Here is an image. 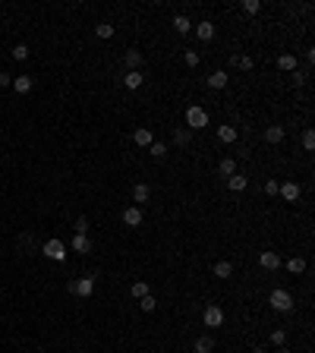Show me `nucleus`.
I'll list each match as a JSON object with an SVG mask.
<instances>
[{"mask_svg":"<svg viewBox=\"0 0 315 353\" xmlns=\"http://www.w3.org/2000/svg\"><path fill=\"white\" fill-rule=\"evenodd\" d=\"M268 303H271V309H274V312H293V306H296L293 293H290V290H284V287L271 290V297H268Z\"/></svg>","mask_w":315,"mask_h":353,"instance_id":"obj_1","label":"nucleus"},{"mask_svg":"<svg viewBox=\"0 0 315 353\" xmlns=\"http://www.w3.org/2000/svg\"><path fill=\"white\" fill-rule=\"evenodd\" d=\"M208 126V111L199 108V104H192V108H186V129H205Z\"/></svg>","mask_w":315,"mask_h":353,"instance_id":"obj_2","label":"nucleus"},{"mask_svg":"<svg viewBox=\"0 0 315 353\" xmlns=\"http://www.w3.org/2000/svg\"><path fill=\"white\" fill-rule=\"evenodd\" d=\"M69 293L88 300L91 293H95V275H85V278H79V281H69Z\"/></svg>","mask_w":315,"mask_h":353,"instance_id":"obj_3","label":"nucleus"},{"mask_svg":"<svg viewBox=\"0 0 315 353\" xmlns=\"http://www.w3.org/2000/svg\"><path fill=\"white\" fill-rule=\"evenodd\" d=\"M41 252H44V258H51V262H63L69 249H66L63 240H48V243L41 246Z\"/></svg>","mask_w":315,"mask_h":353,"instance_id":"obj_4","label":"nucleus"},{"mask_svg":"<svg viewBox=\"0 0 315 353\" xmlns=\"http://www.w3.org/2000/svg\"><path fill=\"white\" fill-rule=\"evenodd\" d=\"M202 322H205V328H221L224 325V309L221 306H205V312H202Z\"/></svg>","mask_w":315,"mask_h":353,"instance_id":"obj_5","label":"nucleus"},{"mask_svg":"<svg viewBox=\"0 0 315 353\" xmlns=\"http://www.w3.org/2000/svg\"><path fill=\"white\" fill-rule=\"evenodd\" d=\"M277 193H281V199H284V202H296V199H299V183L287 180V183H281V186H277Z\"/></svg>","mask_w":315,"mask_h":353,"instance_id":"obj_6","label":"nucleus"},{"mask_svg":"<svg viewBox=\"0 0 315 353\" xmlns=\"http://www.w3.org/2000/svg\"><path fill=\"white\" fill-rule=\"evenodd\" d=\"M123 224L126 227H139V224H142V208H139V205L123 208Z\"/></svg>","mask_w":315,"mask_h":353,"instance_id":"obj_7","label":"nucleus"},{"mask_svg":"<svg viewBox=\"0 0 315 353\" xmlns=\"http://www.w3.org/2000/svg\"><path fill=\"white\" fill-rule=\"evenodd\" d=\"M195 38H199V41H212V38H215V22L202 19L199 26H195Z\"/></svg>","mask_w":315,"mask_h":353,"instance_id":"obj_8","label":"nucleus"},{"mask_svg":"<svg viewBox=\"0 0 315 353\" xmlns=\"http://www.w3.org/2000/svg\"><path fill=\"white\" fill-rule=\"evenodd\" d=\"M142 82H145V73H142V69H130V73L123 76V85H126V89H142Z\"/></svg>","mask_w":315,"mask_h":353,"instance_id":"obj_9","label":"nucleus"},{"mask_svg":"<svg viewBox=\"0 0 315 353\" xmlns=\"http://www.w3.org/2000/svg\"><path fill=\"white\" fill-rule=\"evenodd\" d=\"M133 139H136V145H142V148H148L151 142H155V133H151L148 126H139L136 133H133Z\"/></svg>","mask_w":315,"mask_h":353,"instance_id":"obj_10","label":"nucleus"},{"mask_svg":"<svg viewBox=\"0 0 315 353\" xmlns=\"http://www.w3.org/2000/svg\"><path fill=\"white\" fill-rule=\"evenodd\" d=\"M259 265L268 268V272H277V268H281V255H277V252H262L259 255Z\"/></svg>","mask_w":315,"mask_h":353,"instance_id":"obj_11","label":"nucleus"},{"mask_svg":"<svg viewBox=\"0 0 315 353\" xmlns=\"http://www.w3.org/2000/svg\"><path fill=\"white\" fill-rule=\"evenodd\" d=\"M69 249H73V252H91V240L85 237V233H76V237H73V243H69Z\"/></svg>","mask_w":315,"mask_h":353,"instance_id":"obj_12","label":"nucleus"},{"mask_svg":"<svg viewBox=\"0 0 315 353\" xmlns=\"http://www.w3.org/2000/svg\"><path fill=\"white\" fill-rule=\"evenodd\" d=\"M212 350H215V337H212V334H202V337H195L192 353H212Z\"/></svg>","mask_w":315,"mask_h":353,"instance_id":"obj_13","label":"nucleus"},{"mask_svg":"<svg viewBox=\"0 0 315 353\" xmlns=\"http://www.w3.org/2000/svg\"><path fill=\"white\" fill-rule=\"evenodd\" d=\"M237 126H218V139H221V142H224V145H233V142H237Z\"/></svg>","mask_w":315,"mask_h":353,"instance_id":"obj_14","label":"nucleus"},{"mask_svg":"<svg viewBox=\"0 0 315 353\" xmlns=\"http://www.w3.org/2000/svg\"><path fill=\"white\" fill-rule=\"evenodd\" d=\"M265 142L281 145V142H284V126H268V129H265Z\"/></svg>","mask_w":315,"mask_h":353,"instance_id":"obj_15","label":"nucleus"},{"mask_svg":"<svg viewBox=\"0 0 315 353\" xmlns=\"http://www.w3.org/2000/svg\"><path fill=\"white\" fill-rule=\"evenodd\" d=\"M123 60H126V66H130V69H139V66H142V60H145V57H142V51L130 48V51L123 54Z\"/></svg>","mask_w":315,"mask_h":353,"instance_id":"obj_16","label":"nucleus"},{"mask_svg":"<svg viewBox=\"0 0 315 353\" xmlns=\"http://www.w3.org/2000/svg\"><path fill=\"white\" fill-rule=\"evenodd\" d=\"M227 186L233 193H243L249 186V176H243V173H233V176H227Z\"/></svg>","mask_w":315,"mask_h":353,"instance_id":"obj_17","label":"nucleus"},{"mask_svg":"<svg viewBox=\"0 0 315 353\" xmlns=\"http://www.w3.org/2000/svg\"><path fill=\"white\" fill-rule=\"evenodd\" d=\"M277 69H284V73H296V57L293 54H281V57H277Z\"/></svg>","mask_w":315,"mask_h":353,"instance_id":"obj_18","label":"nucleus"},{"mask_svg":"<svg viewBox=\"0 0 315 353\" xmlns=\"http://www.w3.org/2000/svg\"><path fill=\"white\" fill-rule=\"evenodd\" d=\"M148 196H151V193H148L145 183H136V186H133V202H136V205H145Z\"/></svg>","mask_w":315,"mask_h":353,"instance_id":"obj_19","label":"nucleus"},{"mask_svg":"<svg viewBox=\"0 0 315 353\" xmlns=\"http://www.w3.org/2000/svg\"><path fill=\"white\" fill-rule=\"evenodd\" d=\"M287 272H290V275H302V272H306V258H302V255L287 258Z\"/></svg>","mask_w":315,"mask_h":353,"instance_id":"obj_20","label":"nucleus"},{"mask_svg":"<svg viewBox=\"0 0 315 353\" xmlns=\"http://www.w3.org/2000/svg\"><path fill=\"white\" fill-rule=\"evenodd\" d=\"M189 139H192V129H186V126L173 129V142H177L180 148H186V145H189Z\"/></svg>","mask_w":315,"mask_h":353,"instance_id":"obj_21","label":"nucleus"},{"mask_svg":"<svg viewBox=\"0 0 315 353\" xmlns=\"http://www.w3.org/2000/svg\"><path fill=\"white\" fill-rule=\"evenodd\" d=\"M227 79H230V76L224 73V69H215V73L208 76V85H212V89H224V85H227Z\"/></svg>","mask_w":315,"mask_h":353,"instance_id":"obj_22","label":"nucleus"},{"mask_svg":"<svg viewBox=\"0 0 315 353\" xmlns=\"http://www.w3.org/2000/svg\"><path fill=\"white\" fill-rule=\"evenodd\" d=\"M218 173H221V176H233V173H237V161H233V158H221Z\"/></svg>","mask_w":315,"mask_h":353,"instance_id":"obj_23","label":"nucleus"},{"mask_svg":"<svg viewBox=\"0 0 315 353\" xmlns=\"http://www.w3.org/2000/svg\"><path fill=\"white\" fill-rule=\"evenodd\" d=\"M13 89L19 92V95H29V92H32V76H16L13 79Z\"/></svg>","mask_w":315,"mask_h":353,"instance_id":"obj_24","label":"nucleus"},{"mask_svg":"<svg viewBox=\"0 0 315 353\" xmlns=\"http://www.w3.org/2000/svg\"><path fill=\"white\" fill-rule=\"evenodd\" d=\"M230 275H233V265H230V262H224V258H221V262H215V278L227 281Z\"/></svg>","mask_w":315,"mask_h":353,"instance_id":"obj_25","label":"nucleus"},{"mask_svg":"<svg viewBox=\"0 0 315 353\" xmlns=\"http://www.w3.org/2000/svg\"><path fill=\"white\" fill-rule=\"evenodd\" d=\"M130 293H133V297H136V300H142V297H148V293H151V287H148V281H136V284L130 287Z\"/></svg>","mask_w":315,"mask_h":353,"instance_id":"obj_26","label":"nucleus"},{"mask_svg":"<svg viewBox=\"0 0 315 353\" xmlns=\"http://www.w3.org/2000/svg\"><path fill=\"white\" fill-rule=\"evenodd\" d=\"M170 26H173V29H177L180 35H186V32H192V22H189V19H186V16H173V22H170Z\"/></svg>","mask_w":315,"mask_h":353,"instance_id":"obj_27","label":"nucleus"},{"mask_svg":"<svg viewBox=\"0 0 315 353\" xmlns=\"http://www.w3.org/2000/svg\"><path fill=\"white\" fill-rule=\"evenodd\" d=\"M95 35L108 41V38H114V26H111V22H98V26H95Z\"/></svg>","mask_w":315,"mask_h":353,"instance_id":"obj_28","label":"nucleus"},{"mask_svg":"<svg viewBox=\"0 0 315 353\" xmlns=\"http://www.w3.org/2000/svg\"><path fill=\"white\" fill-rule=\"evenodd\" d=\"M148 155H151V158H164V155H167V145H164V142H151V145H148Z\"/></svg>","mask_w":315,"mask_h":353,"instance_id":"obj_29","label":"nucleus"},{"mask_svg":"<svg viewBox=\"0 0 315 353\" xmlns=\"http://www.w3.org/2000/svg\"><path fill=\"white\" fill-rule=\"evenodd\" d=\"M155 306H158V300L151 297V293H148V297H142V300H139V309H142V312H155Z\"/></svg>","mask_w":315,"mask_h":353,"instance_id":"obj_30","label":"nucleus"},{"mask_svg":"<svg viewBox=\"0 0 315 353\" xmlns=\"http://www.w3.org/2000/svg\"><path fill=\"white\" fill-rule=\"evenodd\" d=\"M240 7H243V13H249V16H252V13H259V10H262V4H259V0H243Z\"/></svg>","mask_w":315,"mask_h":353,"instance_id":"obj_31","label":"nucleus"},{"mask_svg":"<svg viewBox=\"0 0 315 353\" xmlns=\"http://www.w3.org/2000/svg\"><path fill=\"white\" fill-rule=\"evenodd\" d=\"M183 60H186V66H199V63H202V57H199V51H186V54H183Z\"/></svg>","mask_w":315,"mask_h":353,"instance_id":"obj_32","label":"nucleus"},{"mask_svg":"<svg viewBox=\"0 0 315 353\" xmlns=\"http://www.w3.org/2000/svg\"><path fill=\"white\" fill-rule=\"evenodd\" d=\"M302 148H306V151L315 148V133H312V129H306V133H302Z\"/></svg>","mask_w":315,"mask_h":353,"instance_id":"obj_33","label":"nucleus"},{"mask_svg":"<svg viewBox=\"0 0 315 353\" xmlns=\"http://www.w3.org/2000/svg\"><path fill=\"white\" fill-rule=\"evenodd\" d=\"M10 54H13V60H26V57H29V48H26V44H16Z\"/></svg>","mask_w":315,"mask_h":353,"instance_id":"obj_34","label":"nucleus"},{"mask_svg":"<svg viewBox=\"0 0 315 353\" xmlns=\"http://www.w3.org/2000/svg\"><path fill=\"white\" fill-rule=\"evenodd\" d=\"M284 340H287V334L281 331V328H277V331H271V344H274V347H284Z\"/></svg>","mask_w":315,"mask_h":353,"instance_id":"obj_35","label":"nucleus"},{"mask_svg":"<svg viewBox=\"0 0 315 353\" xmlns=\"http://www.w3.org/2000/svg\"><path fill=\"white\" fill-rule=\"evenodd\" d=\"M237 66H240V69H246V73H249V69L255 66V60H252V57H237Z\"/></svg>","mask_w":315,"mask_h":353,"instance_id":"obj_36","label":"nucleus"},{"mask_svg":"<svg viewBox=\"0 0 315 353\" xmlns=\"http://www.w3.org/2000/svg\"><path fill=\"white\" fill-rule=\"evenodd\" d=\"M277 186H281L277 180H265V193H268V196H277Z\"/></svg>","mask_w":315,"mask_h":353,"instance_id":"obj_37","label":"nucleus"},{"mask_svg":"<svg viewBox=\"0 0 315 353\" xmlns=\"http://www.w3.org/2000/svg\"><path fill=\"white\" fill-rule=\"evenodd\" d=\"M76 233H88V218H76Z\"/></svg>","mask_w":315,"mask_h":353,"instance_id":"obj_38","label":"nucleus"},{"mask_svg":"<svg viewBox=\"0 0 315 353\" xmlns=\"http://www.w3.org/2000/svg\"><path fill=\"white\" fill-rule=\"evenodd\" d=\"M7 85H13V76H10V73H0V89H7Z\"/></svg>","mask_w":315,"mask_h":353,"instance_id":"obj_39","label":"nucleus"},{"mask_svg":"<svg viewBox=\"0 0 315 353\" xmlns=\"http://www.w3.org/2000/svg\"><path fill=\"white\" fill-rule=\"evenodd\" d=\"M277 353H290V350H287V347H277Z\"/></svg>","mask_w":315,"mask_h":353,"instance_id":"obj_40","label":"nucleus"},{"mask_svg":"<svg viewBox=\"0 0 315 353\" xmlns=\"http://www.w3.org/2000/svg\"><path fill=\"white\" fill-rule=\"evenodd\" d=\"M252 353H268V350H262V347H255V350H252Z\"/></svg>","mask_w":315,"mask_h":353,"instance_id":"obj_41","label":"nucleus"}]
</instances>
